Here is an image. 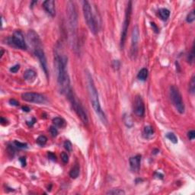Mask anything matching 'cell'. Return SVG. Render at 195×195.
<instances>
[{
  "label": "cell",
  "mask_w": 195,
  "mask_h": 195,
  "mask_svg": "<svg viewBox=\"0 0 195 195\" xmlns=\"http://www.w3.org/2000/svg\"><path fill=\"white\" fill-rule=\"evenodd\" d=\"M166 137H167L172 143H174V144L178 143L177 136H175V134H174L173 133H168V134H166Z\"/></svg>",
  "instance_id": "25"
},
{
  "label": "cell",
  "mask_w": 195,
  "mask_h": 195,
  "mask_svg": "<svg viewBox=\"0 0 195 195\" xmlns=\"http://www.w3.org/2000/svg\"><path fill=\"white\" fill-rule=\"evenodd\" d=\"M49 130H50V133L52 136L55 137V136H57V134H58V130H57V129L56 128V127H54V126H51V127H50Z\"/></svg>",
  "instance_id": "29"
},
{
  "label": "cell",
  "mask_w": 195,
  "mask_h": 195,
  "mask_svg": "<svg viewBox=\"0 0 195 195\" xmlns=\"http://www.w3.org/2000/svg\"><path fill=\"white\" fill-rule=\"evenodd\" d=\"M36 77L37 73L32 69H27V70L25 71V74H24V79L29 82H34Z\"/></svg>",
  "instance_id": "15"
},
{
  "label": "cell",
  "mask_w": 195,
  "mask_h": 195,
  "mask_svg": "<svg viewBox=\"0 0 195 195\" xmlns=\"http://www.w3.org/2000/svg\"><path fill=\"white\" fill-rule=\"evenodd\" d=\"M134 113L137 117L142 118L145 114V104L143 102L142 97L140 95H136L134 100Z\"/></svg>",
  "instance_id": "12"
},
{
  "label": "cell",
  "mask_w": 195,
  "mask_h": 195,
  "mask_svg": "<svg viewBox=\"0 0 195 195\" xmlns=\"http://www.w3.org/2000/svg\"><path fill=\"white\" fill-rule=\"evenodd\" d=\"M154 134V130L151 126H146L143 130V134L146 138H150Z\"/></svg>",
  "instance_id": "20"
},
{
  "label": "cell",
  "mask_w": 195,
  "mask_h": 195,
  "mask_svg": "<svg viewBox=\"0 0 195 195\" xmlns=\"http://www.w3.org/2000/svg\"><path fill=\"white\" fill-rule=\"evenodd\" d=\"M19 161L21 162L22 166H26V159H25V157H21L20 159H19Z\"/></svg>",
  "instance_id": "36"
},
{
  "label": "cell",
  "mask_w": 195,
  "mask_h": 195,
  "mask_svg": "<svg viewBox=\"0 0 195 195\" xmlns=\"http://www.w3.org/2000/svg\"><path fill=\"white\" fill-rule=\"evenodd\" d=\"M82 10L84 14L85 20L86 21L87 25L94 34H96L99 30L100 25L97 22L95 15L92 12L91 5L88 1L82 2Z\"/></svg>",
  "instance_id": "4"
},
{
  "label": "cell",
  "mask_w": 195,
  "mask_h": 195,
  "mask_svg": "<svg viewBox=\"0 0 195 195\" xmlns=\"http://www.w3.org/2000/svg\"><path fill=\"white\" fill-rule=\"evenodd\" d=\"M8 43L14 47L19 48L21 50L27 49V45H26V43L25 41V37H24L22 32L21 31H15L14 32L12 36L9 37L8 38Z\"/></svg>",
  "instance_id": "9"
},
{
  "label": "cell",
  "mask_w": 195,
  "mask_h": 195,
  "mask_svg": "<svg viewBox=\"0 0 195 195\" xmlns=\"http://www.w3.org/2000/svg\"><path fill=\"white\" fill-rule=\"evenodd\" d=\"M151 26H152V27L153 28V30L155 31V32H156V33H158V32H159V28L157 27L156 25L154 22H151Z\"/></svg>",
  "instance_id": "37"
},
{
  "label": "cell",
  "mask_w": 195,
  "mask_h": 195,
  "mask_svg": "<svg viewBox=\"0 0 195 195\" xmlns=\"http://www.w3.org/2000/svg\"><path fill=\"white\" fill-rule=\"evenodd\" d=\"M36 142L39 146H43L45 145L46 143H47V138L45 136L42 135V136H40L37 139Z\"/></svg>",
  "instance_id": "23"
},
{
  "label": "cell",
  "mask_w": 195,
  "mask_h": 195,
  "mask_svg": "<svg viewBox=\"0 0 195 195\" xmlns=\"http://www.w3.org/2000/svg\"><path fill=\"white\" fill-rule=\"evenodd\" d=\"M54 63L59 91L62 94L68 96L69 94L72 91L70 87V79L66 70L68 58L66 55L57 51L54 57Z\"/></svg>",
  "instance_id": "1"
},
{
  "label": "cell",
  "mask_w": 195,
  "mask_h": 195,
  "mask_svg": "<svg viewBox=\"0 0 195 195\" xmlns=\"http://www.w3.org/2000/svg\"><path fill=\"white\" fill-rule=\"evenodd\" d=\"M66 10H67V16H68L69 24V28L72 33L73 37H75V34L77 33L78 27V16L77 11L75 8V2L72 1H69L66 5Z\"/></svg>",
  "instance_id": "5"
},
{
  "label": "cell",
  "mask_w": 195,
  "mask_h": 195,
  "mask_svg": "<svg viewBox=\"0 0 195 195\" xmlns=\"http://www.w3.org/2000/svg\"><path fill=\"white\" fill-rule=\"evenodd\" d=\"M20 69V66L19 65H15L14 66H11L10 68V72H11L12 73H17Z\"/></svg>",
  "instance_id": "32"
},
{
  "label": "cell",
  "mask_w": 195,
  "mask_h": 195,
  "mask_svg": "<svg viewBox=\"0 0 195 195\" xmlns=\"http://www.w3.org/2000/svg\"><path fill=\"white\" fill-rule=\"evenodd\" d=\"M61 159L63 162V163H67L69 162V156L66 152H62L61 153Z\"/></svg>",
  "instance_id": "30"
},
{
  "label": "cell",
  "mask_w": 195,
  "mask_h": 195,
  "mask_svg": "<svg viewBox=\"0 0 195 195\" xmlns=\"http://www.w3.org/2000/svg\"><path fill=\"white\" fill-rule=\"evenodd\" d=\"M1 52H2V53H1V56H0V57L2 58V56H3V53H4V50H3V49H2H2H1Z\"/></svg>",
  "instance_id": "39"
},
{
  "label": "cell",
  "mask_w": 195,
  "mask_h": 195,
  "mask_svg": "<svg viewBox=\"0 0 195 195\" xmlns=\"http://www.w3.org/2000/svg\"><path fill=\"white\" fill-rule=\"evenodd\" d=\"M188 138L191 140H194L195 138V131L194 130H190V131L188 132Z\"/></svg>",
  "instance_id": "33"
},
{
  "label": "cell",
  "mask_w": 195,
  "mask_h": 195,
  "mask_svg": "<svg viewBox=\"0 0 195 195\" xmlns=\"http://www.w3.org/2000/svg\"><path fill=\"white\" fill-rule=\"evenodd\" d=\"M169 96L170 99L172 102L173 105L175 106V109L180 114H184L185 108H184V102L182 100V95L180 93L179 90L175 85H172L169 89Z\"/></svg>",
  "instance_id": "7"
},
{
  "label": "cell",
  "mask_w": 195,
  "mask_h": 195,
  "mask_svg": "<svg viewBox=\"0 0 195 195\" xmlns=\"http://www.w3.org/2000/svg\"><path fill=\"white\" fill-rule=\"evenodd\" d=\"M22 110H23V111H25V112H29L31 109H30L27 106H23Z\"/></svg>",
  "instance_id": "38"
},
{
  "label": "cell",
  "mask_w": 195,
  "mask_h": 195,
  "mask_svg": "<svg viewBox=\"0 0 195 195\" xmlns=\"http://www.w3.org/2000/svg\"><path fill=\"white\" fill-rule=\"evenodd\" d=\"M53 124H54L56 127H61V128L65 127L66 125V121H65V120H64L63 118H59V117L53 118Z\"/></svg>",
  "instance_id": "17"
},
{
  "label": "cell",
  "mask_w": 195,
  "mask_h": 195,
  "mask_svg": "<svg viewBox=\"0 0 195 195\" xmlns=\"http://www.w3.org/2000/svg\"><path fill=\"white\" fill-rule=\"evenodd\" d=\"M87 87H88V91H89V99L91 103V105L93 107V109L98 116V118L104 124L106 125L108 123L105 114L103 112L101 108V104H100L99 98H98V94L97 89L95 88V85L94 84V81L92 79L91 75L89 73H87Z\"/></svg>",
  "instance_id": "3"
},
{
  "label": "cell",
  "mask_w": 195,
  "mask_h": 195,
  "mask_svg": "<svg viewBox=\"0 0 195 195\" xmlns=\"http://www.w3.org/2000/svg\"><path fill=\"white\" fill-rule=\"evenodd\" d=\"M107 194H113V195H124L125 194V191L121 189H111L110 191L107 192Z\"/></svg>",
  "instance_id": "22"
},
{
  "label": "cell",
  "mask_w": 195,
  "mask_h": 195,
  "mask_svg": "<svg viewBox=\"0 0 195 195\" xmlns=\"http://www.w3.org/2000/svg\"><path fill=\"white\" fill-rule=\"evenodd\" d=\"M159 15L162 20H167L170 15V11L167 9H161L159 10Z\"/></svg>",
  "instance_id": "18"
},
{
  "label": "cell",
  "mask_w": 195,
  "mask_h": 195,
  "mask_svg": "<svg viewBox=\"0 0 195 195\" xmlns=\"http://www.w3.org/2000/svg\"><path fill=\"white\" fill-rule=\"evenodd\" d=\"M140 37L139 27L137 25L134 26L132 31L131 35V47H130V56L133 59H135L138 51V41Z\"/></svg>",
  "instance_id": "10"
},
{
  "label": "cell",
  "mask_w": 195,
  "mask_h": 195,
  "mask_svg": "<svg viewBox=\"0 0 195 195\" xmlns=\"http://www.w3.org/2000/svg\"><path fill=\"white\" fill-rule=\"evenodd\" d=\"M9 104H11V105H14V106H18L19 105V102L18 101H16L15 99L12 98V99L9 100Z\"/></svg>",
  "instance_id": "35"
},
{
  "label": "cell",
  "mask_w": 195,
  "mask_h": 195,
  "mask_svg": "<svg viewBox=\"0 0 195 195\" xmlns=\"http://www.w3.org/2000/svg\"><path fill=\"white\" fill-rule=\"evenodd\" d=\"M63 146L64 148L67 150V152H72L73 150V146H72V143L69 140H66L63 143Z\"/></svg>",
  "instance_id": "28"
},
{
  "label": "cell",
  "mask_w": 195,
  "mask_h": 195,
  "mask_svg": "<svg viewBox=\"0 0 195 195\" xmlns=\"http://www.w3.org/2000/svg\"><path fill=\"white\" fill-rule=\"evenodd\" d=\"M27 41L29 42L32 47V50L34 52V55L37 57L39 61L41 63L42 69L44 71L46 75L47 76L48 71L47 66V59H46L45 53L43 50V44L41 38L39 37V35L33 30H30L27 33Z\"/></svg>",
  "instance_id": "2"
},
{
  "label": "cell",
  "mask_w": 195,
  "mask_h": 195,
  "mask_svg": "<svg viewBox=\"0 0 195 195\" xmlns=\"http://www.w3.org/2000/svg\"><path fill=\"white\" fill-rule=\"evenodd\" d=\"M43 9L52 17L56 15V9H55V2L53 0H47L43 2Z\"/></svg>",
  "instance_id": "14"
},
{
  "label": "cell",
  "mask_w": 195,
  "mask_h": 195,
  "mask_svg": "<svg viewBox=\"0 0 195 195\" xmlns=\"http://www.w3.org/2000/svg\"><path fill=\"white\" fill-rule=\"evenodd\" d=\"M194 60V44H193L191 52H190V53L188 56V62L189 63H193Z\"/></svg>",
  "instance_id": "24"
},
{
  "label": "cell",
  "mask_w": 195,
  "mask_h": 195,
  "mask_svg": "<svg viewBox=\"0 0 195 195\" xmlns=\"http://www.w3.org/2000/svg\"><path fill=\"white\" fill-rule=\"evenodd\" d=\"M13 144L16 148L20 149V150H24V149H27V145L26 144V143H21V142H18V141H16V140L14 141Z\"/></svg>",
  "instance_id": "26"
},
{
  "label": "cell",
  "mask_w": 195,
  "mask_h": 195,
  "mask_svg": "<svg viewBox=\"0 0 195 195\" xmlns=\"http://www.w3.org/2000/svg\"><path fill=\"white\" fill-rule=\"evenodd\" d=\"M194 20H195L194 10H192V11H191V12L188 15V16H187L186 21H187V22L192 23Z\"/></svg>",
  "instance_id": "27"
},
{
  "label": "cell",
  "mask_w": 195,
  "mask_h": 195,
  "mask_svg": "<svg viewBox=\"0 0 195 195\" xmlns=\"http://www.w3.org/2000/svg\"><path fill=\"white\" fill-rule=\"evenodd\" d=\"M47 156H48V158H49L50 160H52V161H56V159H57V156H56L55 154H53V152H48Z\"/></svg>",
  "instance_id": "34"
},
{
  "label": "cell",
  "mask_w": 195,
  "mask_h": 195,
  "mask_svg": "<svg viewBox=\"0 0 195 195\" xmlns=\"http://www.w3.org/2000/svg\"><path fill=\"white\" fill-rule=\"evenodd\" d=\"M80 172V168L79 164H75V166H73V168L69 172V176H70L73 179H75L77 178Z\"/></svg>",
  "instance_id": "16"
},
{
  "label": "cell",
  "mask_w": 195,
  "mask_h": 195,
  "mask_svg": "<svg viewBox=\"0 0 195 195\" xmlns=\"http://www.w3.org/2000/svg\"><path fill=\"white\" fill-rule=\"evenodd\" d=\"M67 98L70 101L71 104L73 106V108L74 109L75 113L77 114L79 118H80L82 123L85 125L88 124H89V118H88V116H87L86 111H85V108L82 106V104L80 103L79 101L76 98V97L73 94V91H71L70 93L69 94Z\"/></svg>",
  "instance_id": "6"
},
{
  "label": "cell",
  "mask_w": 195,
  "mask_h": 195,
  "mask_svg": "<svg viewBox=\"0 0 195 195\" xmlns=\"http://www.w3.org/2000/svg\"><path fill=\"white\" fill-rule=\"evenodd\" d=\"M131 11H132V2L129 1L127 3V8H126V11H125V17L124 21L123 23L122 31H121V35H120V48L123 49L124 47L125 41L127 39V31H128V27H129L130 22V16H131Z\"/></svg>",
  "instance_id": "8"
},
{
  "label": "cell",
  "mask_w": 195,
  "mask_h": 195,
  "mask_svg": "<svg viewBox=\"0 0 195 195\" xmlns=\"http://www.w3.org/2000/svg\"><path fill=\"white\" fill-rule=\"evenodd\" d=\"M148 77V70L147 69L143 68L140 70V72L137 74V78L140 81H145Z\"/></svg>",
  "instance_id": "19"
},
{
  "label": "cell",
  "mask_w": 195,
  "mask_h": 195,
  "mask_svg": "<svg viewBox=\"0 0 195 195\" xmlns=\"http://www.w3.org/2000/svg\"><path fill=\"white\" fill-rule=\"evenodd\" d=\"M189 91H190V93H191L192 95L194 94V91H195V75H194V74L192 75L191 82H190V84H189Z\"/></svg>",
  "instance_id": "21"
},
{
  "label": "cell",
  "mask_w": 195,
  "mask_h": 195,
  "mask_svg": "<svg viewBox=\"0 0 195 195\" xmlns=\"http://www.w3.org/2000/svg\"><path fill=\"white\" fill-rule=\"evenodd\" d=\"M112 66H113V68L114 69H116V70L119 69L120 66V61H118V60H114L113 63H112Z\"/></svg>",
  "instance_id": "31"
},
{
  "label": "cell",
  "mask_w": 195,
  "mask_h": 195,
  "mask_svg": "<svg viewBox=\"0 0 195 195\" xmlns=\"http://www.w3.org/2000/svg\"><path fill=\"white\" fill-rule=\"evenodd\" d=\"M21 98L24 101L31 103H37V104H43L45 103L47 99L46 98L40 93L36 92H25L21 95Z\"/></svg>",
  "instance_id": "11"
},
{
  "label": "cell",
  "mask_w": 195,
  "mask_h": 195,
  "mask_svg": "<svg viewBox=\"0 0 195 195\" xmlns=\"http://www.w3.org/2000/svg\"><path fill=\"white\" fill-rule=\"evenodd\" d=\"M141 163V156L140 155H136L134 157H131L130 159V166L134 172H138L140 168Z\"/></svg>",
  "instance_id": "13"
}]
</instances>
